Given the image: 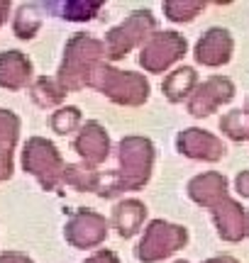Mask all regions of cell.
Segmentation results:
<instances>
[{
  "mask_svg": "<svg viewBox=\"0 0 249 263\" xmlns=\"http://www.w3.org/2000/svg\"><path fill=\"white\" fill-rule=\"evenodd\" d=\"M117 159H120L117 173L108 176L105 180L100 178V188H98L100 197H110L120 190H137L149 180L154 163L152 141L144 137H127L117 146Z\"/></svg>",
  "mask_w": 249,
  "mask_h": 263,
  "instance_id": "cell-1",
  "label": "cell"
},
{
  "mask_svg": "<svg viewBox=\"0 0 249 263\" xmlns=\"http://www.w3.org/2000/svg\"><path fill=\"white\" fill-rule=\"evenodd\" d=\"M103 57H105V47L100 39L91 34H74L66 44L64 64L59 68V83L66 90H78L88 85V78Z\"/></svg>",
  "mask_w": 249,
  "mask_h": 263,
  "instance_id": "cell-2",
  "label": "cell"
},
{
  "mask_svg": "<svg viewBox=\"0 0 249 263\" xmlns=\"http://www.w3.org/2000/svg\"><path fill=\"white\" fill-rule=\"evenodd\" d=\"M91 88H98L110 100L120 105H142L149 98V83L147 78L132 71H117L108 64H98L88 78Z\"/></svg>",
  "mask_w": 249,
  "mask_h": 263,
  "instance_id": "cell-3",
  "label": "cell"
},
{
  "mask_svg": "<svg viewBox=\"0 0 249 263\" xmlns=\"http://www.w3.org/2000/svg\"><path fill=\"white\" fill-rule=\"evenodd\" d=\"M22 166L29 171L34 178H39L44 190H54L64 178V168L66 163L61 161L57 146L51 141L42 139V137H32L25 144L22 151Z\"/></svg>",
  "mask_w": 249,
  "mask_h": 263,
  "instance_id": "cell-4",
  "label": "cell"
},
{
  "mask_svg": "<svg viewBox=\"0 0 249 263\" xmlns=\"http://www.w3.org/2000/svg\"><path fill=\"white\" fill-rule=\"evenodd\" d=\"M154 27H156V20L152 17L149 10H134L122 25H117V27H113L108 32L105 42H103L105 57L113 59V61H115V59H122L132 47L144 44L147 39L152 37Z\"/></svg>",
  "mask_w": 249,
  "mask_h": 263,
  "instance_id": "cell-5",
  "label": "cell"
},
{
  "mask_svg": "<svg viewBox=\"0 0 249 263\" xmlns=\"http://www.w3.org/2000/svg\"><path fill=\"white\" fill-rule=\"evenodd\" d=\"M188 241V232L186 227L169 224L164 219H154L152 224L144 229V236L139 246H137V258L144 263L162 261L173 251H179L183 244Z\"/></svg>",
  "mask_w": 249,
  "mask_h": 263,
  "instance_id": "cell-6",
  "label": "cell"
},
{
  "mask_svg": "<svg viewBox=\"0 0 249 263\" xmlns=\"http://www.w3.org/2000/svg\"><path fill=\"white\" fill-rule=\"evenodd\" d=\"M186 39L179 32H154L152 37L142 44V54H139V64L149 71V73H159L166 71L171 64L186 54Z\"/></svg>",
  "mask_w": 249,
  "mask_h": 263,
  "instance_id": "cell-7",
  "label": "cell"
},
{
  "mask_svg": "<svg viewBox=\"0 0 249 263\" xmlns=\"http://www.w3.org/2000/svg\"><path fill=\"white\" fill-rule=\"evenodd\" d=\"M235 98V85L230 78L225 76H212L205 83H201L188 98V112L193 117H208L218 107H222L225 103H230Z\"/></svg>",
  "mask_w": 249,
  "mask_h": 263,
  "instance_id": "cell-8",
  "label": "cell"
},
{
  "mask_svg": "<svg viewBox=\"0 0 249 263\" xmlns=\"http://www.w3.org/2000/svg\"><path fill=\"white\" fill-rule=\"evenodd\" d=\"M108 236V219L93 210H78L66 222V241L76 249H93Z\"/></svg>",
  "mask_w": 249,
  "mask_h": 263,
  "instance_id": "cell-9",
  "label": "cell"
},
{
  "mask_svg": "<svg viewBox=\"0 0 249 263\" xmlns=\"http://www.w3.org/2000/svg\"><path fill=\"white\" fill-rule=\"evenodd\" d=\"M212 219H215V227H218V234L225 241H242L249 234L247 210L232 197H225L222 202L212 207Z\"/></svg>",
  "mask_w": 249,
  "mask_h": 263,
  "instance_id": "cell-10",
  "label": "cell"
},
{
  "mask_svg": "<svg viewBox=\"0 0 249 263\" xmlns=\"http://www.w3.org/2000/svg\"><path fill=\"white\" fill-rule=\"evenodd\" d=\"M176 146L183 156L198 161H220L225 156V144L215 134L205 129H195V127L183 129L176 139Z\"/></svg>",
  "mask_w": 249,
  "mask_h": 263,
  "instance_id": "cell-11",
  "label": "cell"
},
{
  "mask_svg": "<svg viewBox=\"0 0 249 263\" xmlns=\"http://www.w3.org/2000/svg\"><path fill=\"white\" fill-rule=\"evenodd\" d=\"M232 49H235V42H232L230 32L222 27H212L198 39L195 61L208 66V68H218V66H225L232 59Z\"/></svg>",
  "mask_w": 249,
  "mask_h": 263,
  "instance_id": "cell-12",
  "label": "cell"
},
{
  "mask_svg": "<svg viewBox=\"0 0 249 263\" xmlns=\"http://www.w3.org/2000/svg\"><path fill=\"white\" fill-rule=\"evenodd\" d=\"M74 146H76V151L86 159L88 166L103 163V161L108 159V154H110V139H108L105 129L98 122L83 124V129H81V134L76 137Z\"/></svg>",
  "mask_w": 249,
  "mask_h": 263,
  "instance_id": "cell-13",
  "label": "cell"
},
{
  "mask_svg": "<svg viewBox=\"0 0 249 263\" xmlns=\"http://www.w3.org/2000/svg\"><path fill=\"white\" fill-rule=\"evenodd\" d=\"M188 195L191 200H195L198 205L203 207H215L218 202H222L227 197V180L225 176L215 173V171H208V173H201L188 183Z\"/></svg>",
  "mask_w": 249,
  "mask_h": 263,
  "instance_id": "cell-14",
  "label": "cell"
},
{
  "mask_svg": "<svg viewBox=\"0 0 249 263\" xmlns=\"http://www.w3.org/2000/svg\"><path fill=\"white\" fill-rule=\"evenodd\" d=\"M32 76V64L22 51H5L0 54V85L8 90L25 88Z\"/></svg>",
  "mask_w": 249,
  "mask_h": 263,
  "instance_id": "cell-15",
  "label": "cell"
},
{
  "mask_svg": "<svg viewBox=\"0 0 249 263\" xmlns=\"http://www.w3.org/2000/svg\"><path fill=\"white\" fill-rule=\"evenodd\" d=\"M144 217H147V207L139 200H122L113 212V224L122 239H130L139 232Z\"/></svg>",
  "mask_w": 249,
  "mask_h": 263,
  "instance_id": "cell-16",
  "label": "cell"
},
{
  "mask_svg": "<svg viewBox=\"0 0 249 263\" xmlns=\"http://www.w3.org/2000/svg\"><path fill=\"white\" fill-rule=\"evenodd\" d=\"M198 88V73L191 66H181L164 78L162 90L171 103H183L186 98H191V93Z\"/></svg>",
  "mask_w": 249,
  "mask_h": 263,
  "instance_id": "cell-17",
  "label": "cell"
},
{
  "mask_svg": "<svg viewBox=\"0 0 249 263\" xmlns=\"http://www.w3.org/2000/svg\"><path fill=\"white\" fill-rule=\"evenodd\" d=\"M32 98L42 107H51V105H59L66 98V88L59 83V78L42 76V78H37V83L32 85Z\"/></svg>",
  "mask_w": 249,
  "mask_h": 263,
  "instance_id": "cell-18",
  "label": "cell"
},
{
  "mask_svg": "<svg viewBox=\"0 0 249 263\" xmlns=\"http://www.w3.org/2000/svg\"><path fill=\"white\" fill-rule=\"evenodd\" d=\"M100 173H98L93 166H88V163H78V166H66L64 168V178L68 185H74L78 190H96L100 188Z\"/></svg>",
  "mask_w": 249,
  "mask_h": 263,
  "instance_id": "cell-19",
  "label": "cell"
},
{
  "mask_svg": "<svg viewBox=\"0 0 249 263\" xmlns=\"http://www.w3.org/2000/svg\"><path fill=\"white\" fill-rule=\"evenodd\" d=\"M220 129L232 141H247L249 139V112L247 110H230L220 120Z\"/></svg>",
  "mask_w": 249,
  "mask_h": 263,
  "instance_id": "cell-20",
  "label": "cell"
},
{
  "mask_svg": "<svg viewBox=\"0 0 249 263\" xmlns=\"http://www.w3.org/2000/svg\"><path fill=\"white\" fill-rule=\"evenodd\" d=\"M42 27V15L37 12L34 5H22L15 15V22H12V29L20 39H32L34 32Z\"/></svg>",
  "mask_w": 249,
  "mask_h": 263,
  "instance_id": "cell-21",
  "label": "cell"
},
{
  "mask_svg": "<svg viewBox=\"0 0 249 263\" xmlns=\"http://www.w3.org/2000/svg\"><path fill=\"white\" fill-rule=\"evenodd\" d=\"M203 8H205V3H201V0H169V3H164V12L171 22H188Z\"/></svg>",
  "mask_w": 249,
  "mask_h": 263,
  "instance_id": "cell-22",
  "label": "cell"
},
{
  "mask_svg": "<svg viewBox=\"0 0 249 263\" xmlns=\"http://www.w3.org/2000/svg\"><path fill=\"white\" fill-rule=\"evenodd\" d=\"M103 3H83V0H68L61 5V17L66 20H74V22H83V20H91L96 17V12L100 10Z\"/></svg>",
  "mask_w": 249,
  "mask_h": 263,
  "instance_id": "cell-23",
  "label": "cell"
},
{
  "mask_svg": "<svg viewBox=\"0 0 249 263\" xmlns=\"http://www.w3.org/2000/svg\"><path fill=\"white\" fill-rule=\"evenodd\" d=\"M81 124V112L78 107H61L51 115V129L57 134H71Z\"/></svg>",
  "mask_w": 249,
  "mask_h": 263,
  "instance_id": "cell-24",
  "label": "cell"
},
{
  "mask_svg": "<svg viewBox=\"0 0 249 263\" xmlns=\"http://www.w3.org/2000/svg\"><path fill=\"white\" fill-rule=\"evenodd\" d=\"M20 134V120L8 110H0V146L12 149Z\"/></svg>",
  "mask_w": 249,
  "mask_h": 263,
  "instance_id": "cell-25",
  "label": "cell"
},
{
  "mask_svg": "<svg viewBox=\"0 0 249 263\" xmlns=\"http://www.w3.org/2000/svg\"><path fill=\"white\" fill-rule=\"evenodd\" d=\"M12 176V149L0 146V180Z\"/></svg>",
  "mask_w": 249,
  "mask_h": 263,
  "instance_id": "cell-26",
  "label": "cell"
},
{
  "mask_svg": "<svg viewBox=\"0 0 249 263\" xmlns=\"http://www.w3.org/2000/svg\"><path fill=\"white\" fill-rule=\"evenodd\" d=\"M83 263H120V258H117L113 251H105V249H100V251H96V254L91 256V258H86Z\"/></svg>",
  "mask_w": 249,
  "mask_h": 263,
  "instance_id": "cell-27",
  "label": "cell"
},
{
  "mask_svg": "<svg viewBox=\"0 0 249 263\" xmlns=\"http://www.w3.org/2000/svg\"><path fill=\"white\" fill-rule=\"evenodd\" d=\"M235 188H237V193H240L242 197L249 200V171H242L240 176L235 178Z\"/></svg>",
  "mask_w": 249,
  "mask_h": 263,
  "instance_id": "cell-28",
  "label": "cell"
},
{
  "mask_svg": "<svg viewBox=\"0 0 249 263\" xmlns=\"http://www.w3.org/2000/svg\"><path fill=\"white\" fill-rule=\"evenodd\" d=\"M0 263H34V261L27 258L25 254H20V251H8V254L0 256Z\"/></svg>",
  "mask_w": 249,
  "mask_h": 263,
  "instance_id": "cell-29",
  "label": "cell"
},
{
  "mask_svg": "<svg viewBox=\"0 0 249 263\" xmlns=\"http://www.w3.org/2000/svg\"><path fill=\"white\" fill-rule=\"evenodd\" d=\"M205 263H237L232 256H218V258H210V261H205Z\"/></svg>",
  "mask_w": 249,
  "mask_h": 263,
  "instance_id": "cell-30",
  "label": "cell"
},
{
  "mask_svg": "<svg viewBox=\"0 0 249 263\" xmlns=\"http://www.w3.org/2000/svg\"><path fill=\"white\" fill-rule=\"evenodd\" d=\"M5 15H8V3H0V25H3Z\"/></svg>",
  "mask_w": 249,
  "mask_h": 263,
  "instance_id": "cell-31",
  "label": "cell"
},
{
  "mask_svg": "<svg viewBox=\"0 0 249 263\" xmlns=\"http://www.w3.org/2000/svg\"><path fill=\"white\" fill-rule=\"evenodd\" d=\"M176 263H186V261H176Z\"/></svg>",
  "mask_w": 249,
  "mask_h": 263,
  "instance_id": "cell-32",
  "label": "cell"
}]
</instances>
